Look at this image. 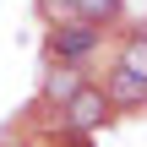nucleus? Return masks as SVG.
Instances as JSON below:
<instances>
[{
  "mask_svg": "<svg viewBox=\"0 0 147 147\" xmlns=\"http://www.w3.org/2000/svg\"><path fill=\"white\" fill-rule=\"evenodd\" d=\"M109 109H115V104H109V93H104V87H93V82H82V87L65 98V120H71L76 131H98V125L109 120Z\"/></svg>",
  "mask_w": 147,
  "mask_h": 147,
  "instance_id": "1",
  "label": "nucleus"
},
{
  "mask_svg": "<svg viewBox=\"0 0 147 147\" xmlns=\"http://www.w3.org/2000/svg\"><path fill=\"white\" fill-rule=\"evenodd\" d=\"M49 49L60 55V60H87L93 49H98V22H60L55 27V38H49Z\"/></svg>",
  "mask_w": 147,
  "mask_h": 147,
  "instance_id": "2",
  "label": "nucleus"
},
{
  "mask_svg": "<svg viewBox=\"0 0 147 147\" xmlns=\"http://www.w3.org/2000/svg\"><path fill=\"white\" fill-rule=\"evenodd\" d=\"M104 93H109V104L136 109V104H147V76L125 71V65H115V71H109V82H104Z\"/></svg>",
  "mask_w": 147,
  "mask_h": 147,
  "instance_id": "3",
  "label": "nucleus"
},
{
  "mask_svg": "<svg viewBox=\"0 0 147 147\" xmlns=\"http://www.w3.org/2000/svg\"><path fill=\"white\" fill-rule=\"evenodd\" d=\"M115 11H120V0H71V16H82V22H98V27H104Z\"/></svg>",
  "mask_w": 147,
  "mask_h": 147,
  "instance_id": "4",
  "label": "nucleus"
},
{
  "mask_svg": "<svg viewBox=\"0 0 147 147\" xmlns=\"http://www.w3.org/2000/svg\"><path fill=\"white\" fill-rule=\"evenodd\" d=\"M120 65H125V71H136V76H147V33L125 38V49H120Z\"/></svg>",
  "mask_w": 147,
  "mask_h": 147,
  "instance_id": "5",
  "label": "nucleus"
},
{
  "mask_svg": "<svg viewBox=\"0 0 147 147\" xmlns=\"http://www.w3.org/2000/svg\"><path fill=\"white\" fill-rule=\"evenodd\" d=\"M76 87H82V82H76V71H55V76L44 82V93H49V98H60V104H65Z\"/></svg>",
  "mask_w": 147,
  "mask_h": 147,
  "instance_id": "6",
  "label": "nucleus"
}]
</instances>
